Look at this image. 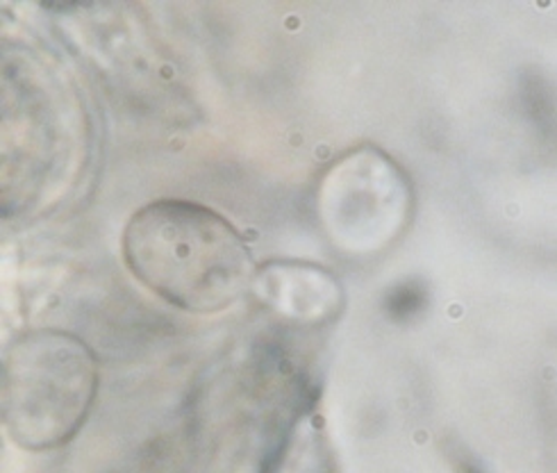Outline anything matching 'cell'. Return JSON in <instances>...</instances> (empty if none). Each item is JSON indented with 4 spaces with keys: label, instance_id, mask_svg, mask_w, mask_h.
<instances>
[{
    "label": "cell",
    "instance_id": "3957f363",
    "mask_svg": "<svg viewBox=\"0 0 557 473\" xmlns=\"http://www.w3.org/2000/svg\"><path fill=\"white\" fill-rule=\"evenodd\" d=\"M423 303V291L417 287H400L389 298V312L398 319L414 314Z\"/></svg>",
    "mask_w": 557,
    "mask_h": 473
},
{
    "label": "cell",
    "instance_id": "6da1fadb",
    "mask_svg": "<svg viewBox=\"0 0 557 473\" xmlns=\"http://www.w3.org/2000/svg\"><path fill=\"white\" fill-rule=\"evenodd\" d=\"M123 258L144 287L196 314L231 308L256 276L250 248L231 221L173 198L135 212L123 233Z\"/></svg>",
    "mask_w": 557,
    "mask_h": 473
},
{
    "label": "cell",
    "instance_id": "7a4b0ae2",
    "mask_svg": "<svg viewBox=\"0 0 557 473\" xmlns=\"http://www.w3.org/2000/svg\"><path fill=\"white\" fill-rule=\"evenodd\" d=\"M98 389L89 346L64 331L21 335L3 360V423L28 451L66 444L85 423Z\"/></svg>",
    "mask_w": 557,
    "mask_h": 473
}]
</instances>
